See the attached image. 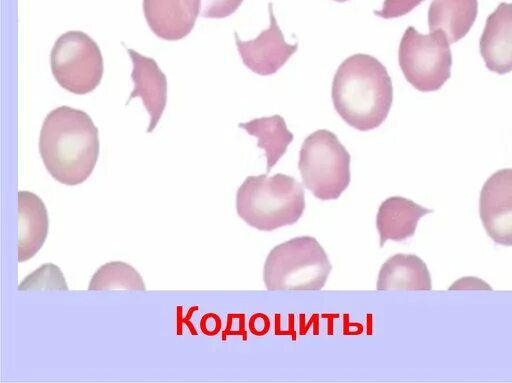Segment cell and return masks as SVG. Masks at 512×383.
Masks as SVG:
<instances>
[{"label":"cell","mask_w":512,"mask_h":383,"mask_svg":"<svg viewBox=\"0 0 512 383\" xmlns=\"http://www.w3.org/2000/svg\"><path fill=\"white\" fill-rule=\"evenodd\" d=\"M100 152L98 128L83 110L60 106L45 117L39 153L48 173L61 184L83 183L93 172Z\"/></svg>","instance_id":"cell-1"},{"label":"cell","mask_w":512,"mask_h":383,"mask_svg":"<svg viewBox=\"0 0 512 383\" xmlns=\"http://www.w3.org/2000/svg\"><path fill=\"white\" fill-rule=\"evenodd\" d=\"M331 97L336 112L350 127L369 131L379 127L389 114L392 80L376 57L353 54L337 68Z\"/></svg>","instance_id":"cell-2"},{"label":"cell","mask_w":512,"mask_h":383,"mask_svg":"<svg viewBox=\"0 0 512 383\" xmlns=\"http://www.w3.org/2000/svg\"><path fill=\"white\" fill-rule=\"evenodd\" d=\"M306 207L303 185L294 177L276 173L250 175L236 193L238 216L250 227L270 232L295 224Z\"/></svg>","instance_id":"cell-3"},{"label":"cell","mask_w":512,"mask_h":383,"mask_svg":"<svg viewBox=\"0 0 512 383\" xmlns=\"http://www.w3.org/2000/svg\"><path fill=\"white\" fill-rule=\"evenodd\" d=\"M332 271L330 259L319 241L298 236L273 247L263 266L269 291L320 290Z\"/></svg>","instance_id":"cell-4"},{"label":"cell","mask_w":512,"mask_h":383,"mask_svg":"<svg viewBox=\"0 0 512 383\" xmlns=\"http://www.w3.org/2000/svg\"><path fill=\"white\" fill-rule=\"evenodd\" d=\"M351 156L337 135L327 129L309 134L299 152L302 184L323 201L336 200L351 181Z\"/></svg>","instance_id":"cell-5"},{"label":"cell","mask_w":512,"mask_h":383,"mask_svg":"<svg viewBox=\"0 0 512 383\" xmlns=\"http://www.w3.org/2000/svg\"><path fill=\"white\" fill-rule=\"evenodd\" d=\"M450 42L441 31L421 34L413 26L405 30L398 51L402 73L421 92L439 90L450 78Z\"/></svg>","instance_id":"cell-6"},{"label":"cell","mask_w":512,"mask_h":383,"mask_svg":"<svg viewBox=\"0 0 512 383\" xmlns=\"http://www.w3.org/2000/svg\"><path fill=\"white\" fill-rule=\"evenodd\" d=\"M50 67L57 83L78 95L92 92L104 72L98 44L83 31H67L57 38L50 53Z\"/></svg>","instance_id":"cell-7"},{"label":"cell","mask_w":512,"mask_h":383,"mask_svg":"<svg viewBox=\"0 0 512 383\" xmlns=\"http://www.w3.org/2000/svg\"><path fill=\"white\" fill-rule=\"evenodd\" d=\"M479 214L487 235L495 243L512 246V168L500 169L485 181Z\"/></svg>","instance_id":"cell-8"},{"label":"cell","mask_w":512,"mask_h":383,"mask_svg":"<svg viewBox=\"0 0 512 383\" xmlns=\"http://www.w3.org/2000/svg\"><path fill=\"white\" fill-rule=\"evenodd\" d=\"M269 27L253 40L243 41L234 32L235 43L244 65L252 72L268 76L276 73L298 50V42L285 41L273 12V4H268Z\"/></svg>","instance_id":"cell-9"},{"label":"cell","mask_w":512,"mask_h":383,"mask_svg":"<svg viewBox=\"0 0 512 383\" xmlns=\"http://www.w3.org/2000/svg\"><path fill=\"white\" fill-rule=\"evenodd\" d=\"M201 4L202 0H143V12L156 36L177 41L194 28Z\"/></svg>","instance_id":"cell-10"},{"label":"cell","mask_w":512,"mask_h":383,"mask_svg":"<svg viewBox=\"0 0 512 383\" xmlns=\"http://www.w3.org/2000/svg\"><path fill=\"white\" fill-rule=\"evenodd\" d=\"M126 51L132 61L131 79L134 88L127 104L135 97H140L150 115L147 132H152L157 126L167 103V78L157 62L131 48Z\"/></svg>","instance_id":"cell-11"},{"label":"cell","mask_w":512,"mask_h":383,"mask_svg":"<svg viewBox=\"0 0 512 383\" xmlns=\"http://www.w3.org/2000/svg\"><path fill=\"white\" fill-rule=\"evenodd\" d=\"M479 50L488 70L512 72V3L501 2L487 17Z\"/></svg>","instance_id":"cell-12"},{"label":"cell","mask_w":512,"mask_h":383,"mask_svg":"<svg viewBox=\"0 0 512 383\" xmlns=\"http://www.w3.org/2000/svg\"><path fill=\"white\" fill-rule=\"evenodd\" d=\"M433 209L402 196H391L379 206L376 214V228L379 234V246L389 240L400 242L414 236L418 221Z\"/></svg>","instance_id":"cell-13"},{"label":"cell","mask_w":512,"mask_h":383,"mask_svg":"<svg viewBox=\"0 0 512 383\" xmlns=\"http://www.w3.org/2000/svg\"><path fill=\"white\" fill-rule=\"evenodd\" d=\"M49 230L43 200L33 192L18 191V262L31 259L42 248Z\"/></svg>","instance_id":"cell-14"},{"label":"cell","mask_w":512,"mask_h":383,"mask_svg":"<svg viewBox=\"0 0 512 383\" xmlns=\"http://www.w3.org/2000/svg\"><path fill=\"white\" fill-rule=\"evenodd\" d=\"M378 291L432 289L426 263L415 254L398 253L389 257L381 266L376 282Z\"/></svg>","instance_id":"cell-15"},{"label":"cell","mask_w":512,"mask_h":383,"mask_svg":"<svg viewBox=\"0 0 512 383\" xmlns=\"http://www.w3.org/2000/svg\"><path fill=\"white\" fill-rule=\"evenodd\" d=\"M478 0H432L428 9L429 31H441L450 43L461 40L473 26Z\"/></svg>","instance_id":"cell-16"},{"label":"cell","mask_w":512,"mask_h":383,"mask_svg":"<svg viewBox=\"0 0 512 383\" xmlns=\"http://www.w3.org/2000/svg\"><path fill=\"white\" fill-rule=\"evenodd\" d=\"M238 126L258 139L257 146L265 151L266 173L272 170L294 139L284 118L278 114L241 122Z\"/></svg>","instance_id":"cell-17"},{"label":"cell","mask_w":512,"mask_h":383,"mask_svg":"<svg viewBox=\"0 0 512 383\" xmlns=\"http://www.w3.org/2000/svg\"><path fill=\"white\" fill-rule=\"evenodd\" d=\"M90 291L102 290H139L146 286L140 273L123 261H111L100 266L91 277Z\"/></svg>","instance_id":"cell-18"},{"label":"cell","mask_w":512,"mask_h":383,"mask_svg":"<svg viewBox=\"0 0 512 383\" xmlns=\"http://www.w3.org/2000/svg\"><path fill=\"white\" fill-rule=\"evenodd\" d=\"M68 285L61 269L53 263H44L19 283L18 291L64 290Z\"/></svg>","instance_id":"cell-19"},{"label":"cell","mask_w":512,"mask_h":383,"mask_svg":"<svg viewBox=\"0 0 512 383\" xmlns=\"http://www.w3.org/2000/svg\"><path fill=\"white\" fill-rule=\"evenodd\" d=\"M243 0H202V13L204 18L221 19L233 14L242 4Z\"/></svg>","instance_id":"cell-20"},{"label":"cell","mask_w":512,"mask_h":383,"mask_svg":"<svg viewBox=\"0 0 512 383\" xmlns=\"http://www.w3.org/2000/svg\"><path fill=\"white\" fill-rule=\"evenodd\" d=\"M424 0H384L381 10H374L373 13L384 19H391L403 16L413 10Z\"/></svg>","instance_id":"cell-21"},{"label":"cell","mask_w":512,"mask_h":383,"mask_svg":"<svg viewBox=\"0 0 512 383\" xmlns=\"http://www.w3.org/2000/svg\"><path fill=\"white\" fill-rule=\"evenodd\" d=\"M492 290L491 286L483 279L475 276H465L456 280L449 290Z\"/></svg>","instance_id":"cell-22"},{"label":"cell","mask_w":512,"mask_h":383,"mask_svg":"<svg viewBox=\"0 0 512 383\" xmlns=\"http://www.w3.org/2000/svg\"><path fill=\"white\" fill-rule=\"evenodd\" d=\"M333 1H336V2H340V3H342V2H346V1H348V0H333Z\"/></svg>","instance_id":"cell-23"}]
</instances>
